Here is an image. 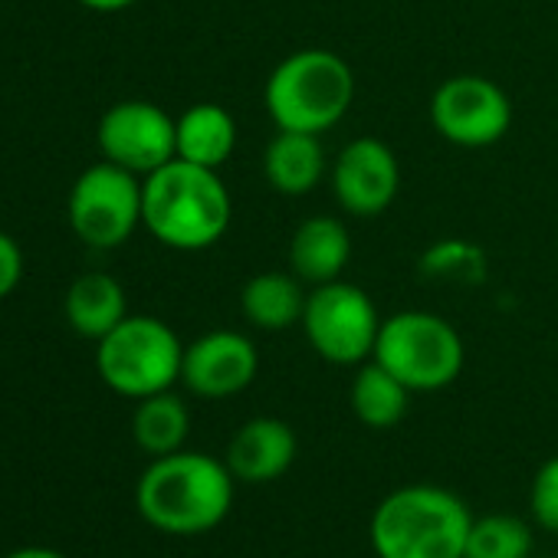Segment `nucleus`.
<instances>
[{
	"label": "nucleus",
	"mask_w": 558,
	"mask_h": 558,
	"mask_svg": "<svg viewBox=\"0 0 558 558\" xmlns=\"http://www.w3.org/2000/svg\"><path fill=\"white\" fill-rule=\"evenodd\" d=\"M421 269L434 279H450V283H476L486 272L483 253L466 240H440L421 256Z\"/></svg>",
	"instance_id": "obj_22"
},
{
	"label": "nucleus",
	"mask_w": 558,
	"mask_h": 558,
	"mask_svg": "<svg viewBox=\"0 0 558 558\" xmlns=\"http://www.w3.org/2000/svg\"><path fill=\"white\" fill-rule=\"evenodd\" d=\"M21 279H24V250L8 230H0V303L17 293Z\"/></svg>",
	"instance_id": "obj_24"
},
{
	"label": "nucleus",
	"mask_w": 558,
	"mask_h": 558,
	"mask_svg": "<svg viewBox=\"0 0 558 558\" xmlns=\"http://www.w3.org/2000/svg\"><path fill=\"white\" fill-rule=\"evenodd\" d=\"M349 256H352V236L339 217H326V214L310 217L296 227L290 240V266L313 287L342 279Z\"/></svg>",
	"instance_id": "obj_14"
},
{
	"label": "nucleus",
	"mask_w": 558,
	"mask_h": 558,
	"mask_svg": "<svg viewBox=\"0 0 558 558\" xmlns=\"http://www.w3.org/2000/svg\"><path fill=\"white\" fill-rule=\"evenodd\" d=\"M256 368H259L256 345L240 332L217 329L184 345L181 381L187 385L191 395L220 401L246 391L250 381L256 378Z\"/></svg>",
	"instance_id": "obj_12"
},
{
	"label": "nucleus",
	"mask_w": 558,
	"mask_h": 558,
	"mask_svg": "<svg viewBox=\"0 0 558 558\" xmlns=\"http://www.w3.org/2000/svg\"><path fill=\"white\" fill-rule=\"evenodd\" d=\"M529 555H532V529L525 519L509 512H489L480 519L473 515L463 558H529Z\"/></svg>",
	"instance_id": "obj_21"
},
{
	"label": "nucleus",
	"mask_w": 558,
	"mask_h": 558,
	"mask_svg": "<svg viewBox=\"0 0 558 558\" xmlns=\"http://www.w3.org/2000/svg\"><path fill=\"white\" fill-rule=\"evenodd\" d=\"M300 326L313 352L326 362L362 365L375 355L381 319L362 287L332 279V283H323L306 296V313Z\"/></svg>",
	"instance_id": "obj_8"
},
{
	"label": "nucleus",
	"mask_w": 558,
	"mask_h": 558,
	"mask_svg": "<svg viewBox=\"0 0 558 558\" xmlns=\"http://www.w3.org/2000/svg\"><path fill=\"white\" fill-rule=\"evenodd\" d=\"M4 558H66V555L57 551V548H44V545H24V548H14Z\"/></svg>",
	"instance_id": "obj_26"
},
{
	"label": "nucleus",
	"mask_w": 558,
	"mask_h": 558,
	"mask_svg": "<svg viewBox=\"0 0 558 558\" xmlns=\"http://www.w3.org/2000/svg\"><path fill=\"white\" fill-rule=\"evenodd\" d=\"M296 450L300 440L287 421L253 417L230 437L223 463L240 483H269L293 466Z\"/></svg>",
	"instance_id": "obj_13"
},
{
	"label": "nucleus",
	"mask_w": 558,
	"mask_h": 558,
	"mask_svg": "<svg viewBox=\"0 0 558 558\" xmlns=\"http://www.w3.org/2000/svg\"><path fill=\"white\" fill-rule=\"evenodd\" d=\"M240 306L250 326L263 332H283L303 323L306 293L300 287V276L290 272H256L240 293Z\"/></svg>",
	"instance_id": "obj_18"
},
{
	"label": "nucleus",
	"mask_w": 558,
	"mask_h": 558,
	"mask_svg": "<svg viewBox=\"0 0 558 558\" xmlns=\"http://www.w3.org/2000/svg\"><path fill=\"white\" fill-rule=\"evenodd\" d=\"M355 99L352 66L332 50H296L279 63L263 89L276 129L323 135L336 129Z\"/></svg>",
	"instance_id": "obj_4"
},
{
	"label": "nucleus",
	"mask_w": 558,
	"mask_h": 558,
	"mask_svg": "<svg viewBox=\"0 0 558 558\" xmlns=\"http://www.w3.org/2000/svg\"><path fill=\"white\" fill-rule=\"evenodd\" d=\"M236 148V122L233 116L217 102H197L178 116V158L201 165V168H220Z\"/></svg>",
	"instance_id": "obj_17"
},
{
	"label": "nucleus",
	"mask_w": 558,
	"mask_h": 558,
	"mask_svg": "<svg viewBox=\"0 0 558 558\" xmlns=\"http://www.w3.org/2000/svg\"><path fill=\"white\" fill-rule=\"evenodd\" d=\"M529 509L542 529L558 532V457H551L538 466L532 489H529Z\"/></svg>",
	"instance_id": "obj_23"
},
{
	"label": "nucleus",
	"mask_w": 558,
	"mask_h": 558,
	"mask_svg": "<svg viewBox=\"0 0 558 558\" xmlns=\"http://www.w3.org/2000/svg\"><path fill=\"white\" fill-rule=\"evenodd\" d=\"M473 512L444 486H401L372 515L378 558H463Z\"/></svg>",
	"instance_id": "obj_3"
},
{
	"label": "nucleus",
	"mask_w": 558,
	"mask_h": 558,
	"mask_svg": "<svg viewBox=\"0 0 558 558\" xmlns=\"http://www.w3.org/2000/svg\"><path fill=\"white\" fill-rule=\"evenodd\" d=\"M184 345L178 332L155 316H125L96 342V372L122 398H148L181 381Z\"/></svg>",
	"instance_id": "obj_5"
},
{
	"label": "nucleus",
	"mask_w": 558,
	"mask_h": 558,
	"mask_svg": "<svg viewBox=\"0 0 558 558\" xmlns=\"http://www.w3.org/2000/svg\"><path fill=\"white\" fill-rule=\"evenodd\" d=\"M96 142L106 161L148 178L178 158V119L145 99H125L102 112Z\"/></svg>",
	"instance_id": "obj_9"
},
{
	"label": "nucleus",
	"mask_w": 558,
	"mask_h": 558,
	"mask_svg": "<svg viewBox=\"0 0 558 558\" xmlns=\"http://www.w3.org/2000/svg\"><path fill=\"white\" fill-rule=\"evenodd\" d=\"M263 174L287 197L313 194L326 174V148L319 135L279 129L263 151Z\"/></svg>",
	"instance_id": "obj_15"
},
{
	"label": "nucleus",
	"mask_w": 558,
	"mask_h": 558,
	"mask_svg": "<svg viewBox=\"0 0 558 558\" xmlns=\"http://www.w3.org/2000/svg\"><path fill=\"white\" fill-rule=\"evenodd\" d=\"M430 122L450 145L489 148L512 125L509 96L486 76H450L430 99Z\"/></svg>",
	"instance_id": "obj_10"
},
{
	"label": "nucleus",
	"mask_w": 558,
	"mask_h": 558,
	"mask_svg": "<svg viewBox=\"0 0 558 558\" xmlns=\"http://www.w3.org/2000/svg\"><path fill=\"white\" fill-rule=\"evenodd\" d=\"M66 217L86 246H122L142 223V178L106 158L89 165L70 187Z\"/></svg>",
	"instance_id": "obj_7"
},
{
	"label": "nucleus",
	"mask_w": 558,
	"mask_h": 558,
	"mask_svg": "<svg viewBox=\"0 0 558 558\" xmlns=\"http://www.w3.org/2000/svg\"><path fill=\"white\" fill-rule=\"evenodd\" d=\"M408 401H411V388L401 385L385 365L362 362L352 381V411L365 427L385 430L395 427L404 414H408Z\"/></svg>",
	"instance_id": "obj_20"
},
{
	"label": "nucleus",
	"mask_w": 558,
	"mask_h": 558,
	"mask_svg": "<svg viewBox=\"0 0 558 558\" xmlns=\"http://www.w3.org/2000/svg\"><path fill=\"white\" fill-rule=\"evenodd\" d=\"M230 214V191L214 168L174 158L142 178V223L161 246L207 250L227 233Z\"/></svg>",
	"instance_id": "obj_2"
},
{
	"label": "nucleus",
	"mask_w": 558,
	"mask_h": 558,
	"mask_svg": "<svg viewBox=\"0 0 558 558\" xmlns=\"http://www.w3.org/2000/svg\"><path fill=\"white\" fill-rule=\"evenodd\" d=\"M63 313L76 336L99 342L129 316V300L116 276L96 269L73 279V287L66 290L63 300Z\"/></svg>",
	"instance_id": "obj_16"
},
{
	"label": "nucleus",
	"mask_w": 558,
	"mask_h": 558,
	"mask_svg": "<svg viewBox=\"0 0 558 558\" xmlns=\"http://www.w3.org/2000/svg\"><path fill=\"white\" fill-rule=\"evenodd\" d=\"M233 473L223 460L197 450L155 457L135 486L138 515L168 535H201L217 529L233 506Z\"/></svg>",
	"instance_id": "obj_1"
},
{
	"label": "nucleus",
	"mask_w": 558,
	"mask_h": 558,
	"mask_svg": "<svg viewBox=\"0 0 558 558\" xmlns=\"http://www.w3.org/2000/svg\"><path fill=\"white\" fill-rule=\"evenodd\" d=\"M401 191V165L398 155L381 138H355L349 142L332 165V194L342 210L355 217L385 214Z\"/></svg>",
	"instance_id": "obj_11"
},
{
	"label": "nucleus",
	"mask_w": 558,
	"mask_h": 558,
	"mask_svg": "<svg viewBox=\"0 0 558 558\" xmlns=\"http://www.w3.org/2000/svg\"><path fill=\"white\" fill-rule=\"evenodd\" d=\"M372 359L411 391H440L463 372V339L437 313L404 310L381 319Z\"/></svg>",
	"instance_id": "obj_6"
},
{
	"label": "nucleus",
	"mask_w": 558,
	"mask_h": 558,
	"mask_svg": "<svg viewBox=\"0 0 558 558\" xmlns=\"http://www.w3.org/2000/svg\"><path fill=\"white\" fill-rule=\"evenodd\" d=\"M191 434V411L174 391H158L138 401L132 414V437L148 457H168L184 450Z\"/></svg>",
	"instance_id": "obj_19"
},
{
	"label": "nucleus",
	"mask_w": 558,
	"mask_h": 558,
	"mask_svg": "<svg viewBox=\"0 0 558 558\" xmlns=\"http://www.w3.org/2000/svg\"><path fill=\"white\" fill-rule=\"evenodd\" d=\"M80 4L86 11H96V14H119V11L132 8L135 0H80Z\"/></svg>",
	"instance_id": "obj_25"
}]
</instances>
